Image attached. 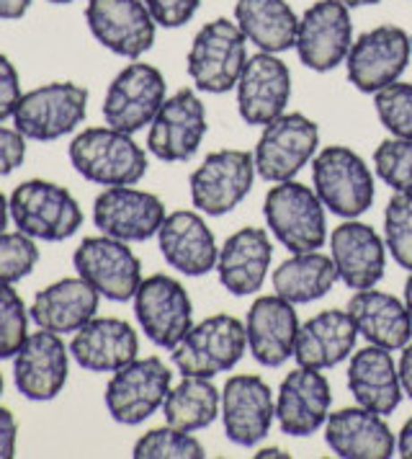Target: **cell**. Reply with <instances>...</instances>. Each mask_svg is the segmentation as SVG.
<instances>
[{"instance_id": "obj_1", "label": "cell", "mask_w": 412, "mask_h": 459, "mask_svg": "<svg viewBox=\"0 0 412 459\" xmlns=\"http://www.w3.org/2000/svg\"><path fill=\"white\" fill-rule=\"evenodd\" d=\"M70 163L85 181L101 186H134L147 173V155L132 134L114 126H88L70 143Z\"/></svg>"}, {"instance_id": "obj_2", "label": "cell", "mask_w": 412, "mask_h": 459, "mask_svg": "<svg viewBox=\"0 0 412 459\" xmlns=\"http://www.w3.org/2000/svg\"><path fill=\"white\" fill-rule=\"evenodd\" d=\"M263 217L273 238L291 253L320 251L328 238L325 204L314 188L299 181H281L263 202Z\"/></svg>"}, {"instance_id": "obj_3", "label": "cell", "mask_w": 412, "mask_h": 459, "mask_svg": "<svg viewBox=\"0 0 412 459\" xmlns=\"http://www.w3.org/2000/svg\"><path fill=\"white\" fill-rule=\"evenodd\" d=\"M247 63V39L237 22L217 19L204 23L188 49V75L193 85L211 96L237 88Z\"/></svg>"}, {"instance_id": "obj_4", "label": "cell", "mask_w": 412, "mask_h": 459, "mask_svg": "<svg viewBox=\"0 0 412 459\" xmlns=\"http://www.w3.org/2000/svg\"><path fill=\"white\" fill-rule=\"evenodd\" d=\"M11 217L16 228L34 240L62 243L82 228V209L75 196L60 184L31 178L13 188Z\"/></svg>"}, {"instance_id": "obj_5", "label": "cell", "mask_w": 412, "mask_h": 459, "mask_svg": "<svg viewBox=\"0 0 412 459\" xmlns=\"http://www.w3.org/2000/svg\"><path fill=\"white\" fill-rule=\"evenodd\" d=\"M312 181L322 204L338 217L356 220L373 204V173L346 145H330L314 155Z\"/></svg>"}, {"instance_id": "obj_6", "label": "cell", "mask_w": 412, "mask_h": 459, "mask_svg": "<svg viewBox=\"0 0 412 459\" xmlns=\"http://www.w3.org/2000/svg\"><path fill=\"white\" fill-rule=\"evenodd\" d=\"M245 349V323L232 315H211L193 325L173 349V364L184 377L211 379L237 367Z\"/></svg>"}, {"instance_id": "obj_7", "label": "cell", "mask_w": 412, "mask_h": 459, "mask_svg": "<svg viewBox=\"0 0 412 459\" xmlns=\"http://www.w3.org/2000/svg\"><path fill=\"white\" fill-rule=\"evenodd\" d=\"M88 114V91L70 81L39 85L23 93L13 114V125L26 140L55 143L75 132Z\"/></svg>"}, {"instance_id": "obj_8", "label": "cell", "mask_w": 412, "mask_h": 459, "mask_svg": "<svg viewBox=\"0 0 412 459\" xmlns=\"http://www.w3.org/2000/svg\"><path fill=\"white\" fill-rule=\"evenodd\" d=\"M170 379L173 372L158 356L129 361L126 367L116 369L106 385L103 400L108 416L122 426H140L158 408H163L170 393Z\"/></svg>"}, {"instance_id": "obj_9", "label": "cell", "mask_w": 412, "mask_h": 459, "mask_svg": "<svg viewBox=\"0 0 412 459\" xmlns=\"http://www.w3.org/2000/svg\"><path fill=\"white\" fill-rule=\"evenodd\" d=\"M412 55V39L399 26H373L350 44L346 70L353 88L361 93H379L382 88L397 83L408 70Z\"/></svg>"}, {"instance_id": "obj_10", "label": "cell", "mask_w": 412, "mask_h": 459, "mask_svg": "<svg viewBox=\"0 0 412 459\" xmlns=\"http://www.w3.org/2000/svg\"><path fill=\"white\" fill-rule=\"evenodd\" d=\"M167 85L165 75L150 63H129L111 81L103 99V119L106 125L134 134L158 117L165 104Z\"/></svg>"}, {"instance_id": "obj_11", "label": "cell", "mask_w": 412, "mask_h": 459, "mask_svg": "<svg viewBox=\"0 0 412 459\" xmlns=\"http://www.w3.org/2000/svg\"><path fill=\"white\" fill-rule=\"evenodd\" d=\"M317 147H320V129L309 117L299 111L281 114L279 119L263 126V134L253 155L255 170L270 184L291 181L314 158Z\"/></svg>"}, {"instance_id": "obj_12", "label": "cell", "mask_w": 412, "mask_h": 459, "mask_svg": "<svg viewBox=\"0 0 412 459\" xmlns=\"http://www.w3.org/2000/svg\"><path fill=\"white\" fill-rule=\"evenodd\" d=\"M255 173V158L250 152L217 150L191 173V202L209 217H222L250 194Z\"/></svg>"}, {"instance_id": "obj_13", "label": "cell", "mask_w": 412, "mask_h": 459, "mask_svg": "<svg viewBox=\"0 0 412 459\" xmlns=\"http://www.w3.org/2000/svg\"><path fill=\"white\" fill-rule=\"evenodd\" d=\"M75 272L111 302H129L142 284V264L134 251L116 238H85L73 253Z\"/></svg>"}, {"instance_id": "obj_14", "label": "cell", "mask_w": 412, "mask_h": 459, "mask_svg": "<svg viewBox=\"0 0 412 459\" xmlns=\"http://www.w3.org/2000/svg\"><path fill=\"white\" fill-rule=\"evenodd\" d=\"M134 315L142 325L144 335L173 351L184 335L193 328V305L181 281L167 273H152L142 279L134 294Z\"/></svg>"}, {"instance_id": "obj_15", "label": "cell", "mask_w": 412, "mask_h": 459, "mask_svg": "<svg viewBox=\"0 0 412 459\" xmlns=\"http://www.w3.org/2000/svg\"><path fill=\"white\" fill-rule=\"evenodd\" d=\"M85 22L96 42L126 60H140L155 44L158 22L144 0H88Z\"/></svg>"}, {"instance_id": "obj_16", "label": "cell", "mask_w": 412, "mask_h": 459, "mask_svg": "<svg viewBox=\"0 0 412 459\" xmlns=\"http://www.w3.org/2000/svg\"><path fill=\"white\" fill-rule=\"evenodd\" d=\"M353 44L350 8L340 0H317L299 19L296 55L314 73H330L346 63Z\"/></svg>"}, {"instance_id": "obj_17", "label": "cell", "mask_w": 412, "mask_h": 459, "mask_svg": "<svg viewBox=\"0 0 412 459\" xmlns=\"http://www.w3.org/2000/svg\"><path fill=\"white\" fill-rule=\"evenodd\" d=\"M160 196L134 186H108L93 202V222L103 235L124 243H144L165 222Z\"/></svg>"}, {"instance_id": "obj_18", "label": "cell", "mask_w": 412, "mask_h": 459, "mask_svg": "<svg viewBox=\"0 0 412 459\" xmlns=\"http://www.w3.org/2000/svg\"><path fill=\"white\" fill-rule=\"evenodd\" d=\"M206 137V108L202 99L181 88L170 99H165L158 117L150 125L147 150L163 163H184L196 155Z\"/></svg>"}, {"instance_id": "obj_19", "label": "cell", "mask_w": 412, "mask_h": 459, "mask_svg": "<svg viewBox=\"0 0 412 459\" xmlns=\"http://www.w3.org/2000/svg\"><path fill=\"white\" fill-rule=\"evenodd\" d=\"M70 375V351L60 333L39 328L13 356V382L26 400L47 403L64 390Z\"/></svg>"}, {"instance_id": "obj_20", "label": "cell", "mask_w": 412, "mask_h": 459, "mask_svg": "<svg viewBox=\"0 0 412 459\" xmlns=\"http://www.w3.org/2000/svg\"><path fill=\"white\" fill-rule=\"evenodd\" d=\"M291 99V73L273 52L247 57L237 81V111L250 126H266L287 111Z\"/></svg>"}, {"instance_id": "obj_21", "label": "cell", "mask_w": 412, "mask_h": 459, "mask_svg": "<svg viewBox=\"0 0 412 459\" xmlns=\"http://www.w3.org/2000/svg\"><path fill=\"white\" fill-rule=\"evenodd\" d=\"M276 418V403L268 382L258 375L229 377L222 387L225 434L237 446H255L263 441Z\"/></svg>"}, {"instance_id": "obj_22", "label": "cell", "mask_w": 412, "mask_h": 459, "mask_svg": "<svg viewBox=\"0 0 412 459\" xmlns=\"http://www.w3.org/2000/svg\"><path fill=\"white\" fill-rule=\"evenodd\" d=\"M330 403H332V393L322 369L299 367L288 372L279 385L276 420L288 437H309L320 426H325Z\"/></svg>"}, {"instance_id": "obj_23", "label": "cell", "mask_w": 412, "mask_h": 459, "mask_svg": "<svg viewBox=\"0 0 412 459\" xmlns=\"http://www.w3.org/2000/svg\"><path fill=\"white\" fill-rule=\"evenodd\" d=\"M384 248L387 246L376 230L358 220L338 225L330 235V258L338 269V279L356 292L371 290L384 279Z\"/></svg>"}, {"instance_id": "obj_24", "label": "cell", "mask_w": 412, "mask_h": 459, "mask_svg": "<svg viewBox=\"0 0 412 459\" xmlns=\"http://www.w3.org/2000/svg\"><path fill=\"white\" fill-rule=\"evenodd\" d=\"M247 349L253 359L263 367H281L294 356V343L299 333V317L294 305L279 297L266 294L253 302L245 317Z\"/></svg>"}, {"instance_id": "obj_25", "label": "cell", "mask_w": 412, "mask_h": 459, "mask_svg": "<svg viewBox=\"0 0 412 459\" xmlns=\"http://www.w3.org/2000/svg\"><path fill=\"white\" fill-rule=\"evenodd\" d=\"M158 243L167 266L185 276H204L217 269L219 248L214 232L209 230L204 217L191 209H178L165 217Z\"/></svg>"}, {"instance_id": "obj_26", "label": "cell", "mask_w": 412, "mask_h": 459, "mask_svg": "<svg viewBox=\"0 0 412 459\" xmlns=\"http://www.w3.org/2000/svg\"><path fill=\"white\" fill-rule=\"evenodd\" d=\"M325 441L343 459H390L397 438L384 416L369 408H340L325 420Z\"/></svg>"}, {"instance_id": "obj_27", "label": "cell", "mask_w": 412, "mask_h": 459, "mask_svg": "<svg viewBox=\"0 0 412 459\" xmlns=\"http://www.w3.org/2000/svg\"><path fill=\"white\" fill-rule=\"evenodd\" d=\"M137 331L119 317H93L75 331L70 354L88 372H116L137 359Z\"/></svg>"}, {"instance_id": "obj_28", "label": "cell", "mask_w": 412, "mask_h": 459, "mask_svg": "<svg viewBox=\"0 0 412 459\" xmlns=\"http://www.w3.org/2000/svg\"><path fill=\"white\" fill-rule=\"evenodd\" d=\"M273 246L263 228H243L232 232L219 248L217 273L227 292L235 297L255 294L266 281Z\"/></svg>"}, {"instance_id": "obj_29", "label": "cell", "mask_w": 412, "mask_h": 459, "mask_svg": "<svg viewBox=\"0 0 412 459\" xmlns=\"http://www.w3.org/2000/svg\"><path fill=\"white\" fill-rule=\"evenodd\" d=\"M99 299L96 292L82 276H67L47 290H41L34 297V305L29 307L31 320L52 333H75L85 323H90L99 313Z\"/></svg>"}, {"instance_id": "obj_30", "label": "cell", "mask_w": 412, "mask_h": 459, "mask_svg": "<svg viewBox=\"0 0 412 459\" xmlns=\"http://www.w3.org/2000/svg\"><path fill=\"white\" fill-rule=\"evenodd\" d=\"M348 390L358 405L369 408L379 416H390L402 403L399 369L391 359L390 349L366 346L350 356Z\"/></svg>"}, {"instance_id": "obj_31", "label": "cell", "mask_w": 412, "mask_h": 459, "mask_svg": "<svg viewBox=\"0 0 412 459\" xmlns=\"http://www.w3.org/2000/svg\"><path fill=\"white\" fill-rule=\"evenodd\" d=\"M356 338L358 331L356 323L350 320L348 310H325L309 317L305 325H299L294 359L299 367L330 369L353 354Z\"/></svg>"}, {"instance_id": "obj_32", "label": "cell", "mask_w": 412, "mask_h": 459, "mask_svg": "<svg viewBox=\"0 0 412 459\" xmlns=\"http://www.w3.org/2000/svg\"><path fill=\"white\" fill-rule=\"evenodd\" d=\"M350 320L356 323V331L373 346L399 351L410 343L412 323L405 302H399L394 294L379 290H358L348 302Z\"/></svg>"}, {"instance_id": "obj_33", "label": "cell", "mask_w": 412, "mask_h": 459, "mask_svg": "<svg viewBox=\"0 0 412 459\" xmlns=\"http://www.w3.org/2000/svg\"><path fill=\"white\" fill-rule=\"evenodd\" d=\"M235 22L243 29L247 42L261 52H287L296 44L299 16L287 0H237Z\"/></svg>"}, {"instance_id": "obj_34", "label": "cell", "mask_w": 412, "mask_h": 459, "mask_svg": "<svg viewBox=\"0 0 412 459\" xmlns=\"http://www.w3.org/2000/svg\"><path fill=\"white\" fill-rule=\"evenodd\" d=\"M273 292L291 305H309L322 299L338 281V269L330 255L320 251L291 253L279 269H273Z\"/></svg>"}, {"instance_id": "obj_35", "label": "cell", "mask_w": 412, "mask_h": 459, "mask_svg": "<svg viewBox=\"0 0 412 459\" xmlns=\"http://www.w3.org/2000/svg\"><path fill=\"white\" fill-rule=\"evenodd\" d=\"M222 408V393L206 377H184L181 385L170 387L163 403L167 426L193 434L214 423Z\"/></svg>"}, {"instance_id": "obj_36", "label": "cell", "mask_w": 412, "mask_h": 459, "mask_svg": "<svg viewBox=\"0 0 412 459\" xmlns=\"http://www.w3.org/2000/svg\"><path fill=\"white\" fill-rule=\"evenodd\" d=\"M134 459H204L206 452L199 438H193L185 431H178L173 426L165 429H152L144 437L137 438Z\"/></svg>"}, {"instance_id": "obj_37", "label": "cell", "mask_w": 412, "mask_h": 459, "mask_svg": "<svg viewBox=\"0 0 412 459\" xmlns=\"http://www.w3.org/2000/svg\"><path fill=\"white\" fill-rule=\"evenodd\" d=\"M384 240L397 266L412 272V194L394 191L384 209Z\"/></svg>"}, {"instance_id": "obj_38", "label": "cell", "mask_w": 412, "mask_h": 459, "mask_svg": "<svg viewBox=\"0 0 412 459\" xmlns=\"http://www.w3.org/2000/svg\"><path fill=\"white\" fill-rule=\"evenodd\" d=\"M29 310L13 290L0 281V359H13L29 338Z\"/></svg>"}, {"instance_id": "obj_39", "label": "cell", "mask_w": 412, "mask_h": 459, "mask_svg": "<svg viewBox=\"0 0 412 459\" xmlns=\"http://www.w3.org/2000/svg\"><path fill=\"white\" fill-rule=\"evenodd\" d=\"M376 176L394 191L412 194V140L390 137L373 152Z\"/></svg>"}, {"instance_id": "obj_40", "label": "cell", "mask_w": 412, "mask_h": 459, "mask_svg": "<svg viewBox=\"0 0 412 459\" xmlns=\"http://www.w3.org/2000/svg\"><path fill=\"white\" fill-rule=\"evenodd\" d=\"M373 108L379 122L391 137L412 140V83H391L373 93Z\"/></svg>"}, {"instance_id": "obj_41", "label": "cell", "mask_w": 412, "mask_h": 459, "mask_svg": "<svg viewBox=\"0 0 412 459\" xmlns=\"http://www.w3.org/2000/svg\"><path fill=\"white\" fill-rule=\"evenodd\" d=\"M39 264L37 240L26 232H0V281L16 284Z\"/></svg>"}, {"instance_id": "obj_42", "label": "cell", "mask_w": 412, "mask_h": 459, "mask_svg": "<svg viewBox=\"0 0 412 459\" xmlns=\"http://www.w3.org/2000/svg\"><path fill=\"white\" fill-rule=\"evenodd\" d=\"M152 19L158 22V26L165 29H181L191 22L202 5V0H144Z\"/></svg>"}, {"instance_id": "obj_43", "label": "cell", "mask_w": 412, "mask_h": 459, "mask_svg": "<svg viewBox=\"0 0 412 459\" xmlns=\"http://www.w3.org/2000/svg\"><path fill=\"white\" fill-rule=\"evenodd\" d=\"M21 96L23 93H21L19 70L13 67V63L5 55H0V122L13 119Z\"/></svg>"}, {"instance_id": "obj_44", "label": "cell", "mask_w": 412, "mask_h": 459, "mask_svg": "<svg viewBox=\"0 0 412 459\" xmlns=\"http://www.w3.org/2000/svg\"><path fill=\"white\" fill-rule=\"evenodd\" d=\"M26 158V137L19 129L0 125V176L13 173Z\"/></svg>"}, {"instance_id": "obj_45", "label": "cell", "mask_w": 412, "mask_h": 459, "mask_svg": "<svg viewBox=\"0 0 412 459\" xmlns=\"http://www.w3.org/2000/svg\"><path fill=\"white\" fill-rule=\"evenodd\" d=\"M19 423L8 408H0V459H11L16 455Z\"/></svg>"}, {"instance_id": "obj_46", "label": "cell", "mask_w": 412, "mask_h": 459, "mask_svg": "<svg viewBox=\"0 0 412 459\" xmlns=\"http://www.w3.org/2000/svg\"><path fill=\"white\" fill-rule=\"evenodd\" d=\"M31 8V0H0V22H19Z\"/></svg>"}, {"instance_id": "obj_47", "label": "cell", "mask_w": 412, "mask_h": 459, "mask_svg": "<svg viewBox=\"0 0 412 459\" xmlns=\"http://www.w3.org/2000/svg\"><path fill=\"white\" fill-rule=\"evenodd\" d=\"M399 382H402V390L408 393V397L412 400V343L405 346L402 351V359H399Z\"/></svg>"}, {"instance_id": "obj_48", "label": "cell", "mask_w": 412, "mask_h": 459, "mask_svg": "<svg viewBox=\"0 0 412 459\" xmlns=\"http://www.w3.org/2000/svg\"><path fill=\"white\" fill-rule=\"evenodd\" d=\"M397 452L399 457L412 459V418L405 420V426L399 429V437H397Z\"/></svg>"}, {"instance_id": "obj_49", "label": "cell", "mask_w": 412, "mask_h": 459, "mask_svg": "<svg viewBox=\"0 0 412 459\" xmlns=\"http://www.w3.org/2000/svg\"><path fill=\"white\" fill-rule=\"evenodd\" d=\"M8 214H11V202L3 196L0 191V232H5V225H8Z\"/></svg>"}, {"instance_id": "obj_50", "label": "cell", "mask_w": 412, "mask_h": 459, "mask_svg": "<svg viewBox=\"0 0 412 459\" xmlns=\"http://www.w3.org/2000/svg\"><path fill=\"white\" fill-rule=\"evenodd\" d=\"M405 307H408V315H410L412 323V272L408 276V281H405Z\"/></svg>"}, {"instance_id": "obj_51", "label": "cell", "mask_w": 412, "mask_h": 459, "mask_svg": "<svg viewBox=\"0 0 412 459\" xmlns=\"http://www.w3.org/2000/svg\"><path fill=\"white\" fill-rule=\"evenodd\" d=\"M343 5H348V8H364V5H376V3H382V0H340Z\"/></svg>"}, {"instance_id": "obj_52", "label": "cell", "mask_w": 412, "mask_h": 459, "mask_svg": "<svg viewBox=\"0 0 412 459\" xmlns=\"http://www.w3.org/2000/svg\"><path fill=\"white\" fill-rule=\"evenodd\" d=\"M258 457H287V455H284L281 449H263Z\"/></svg>"}, {"instance_id": "obj_53", "label": "cell", "mask_w": 412, "mask_h": 459, "mask_svg": "<svg viewBox=\"0 0 412 459\" xmlns=\"http://www.w3.org/2000/svg\"><path fill=\"white\" fill-rule=\"evenodd\" d=\"M47 3H52V5H67V3H75V0H47Z\"/></svg>"}, {"instance_id": "obj_54", "label": "cell", "mask_w": 412, "mask_h": 459, "mask_svg": "<svg viewBox=\"0 0 412 459\" xmlns=\"http://www.w3.org/2000/svg\"><path fill=\"white\" fill-rule=\"evenodd\" d=\"M0 395H3V375H0Z\"/></svg>"}, {"instance_id": "obj_55", "label": "cell", "mask_w": 412, "mask_h": 459, "mask_svg": "<svg viewBox=\"0 0 412 459\" xmlns=\"http://www.w3.org/2000/svg\"><path fill=\"white\" fill-rule=\"evenodd\" d=\"M410 39H412V37H410Z\"/></svg>"}]
</instances>
